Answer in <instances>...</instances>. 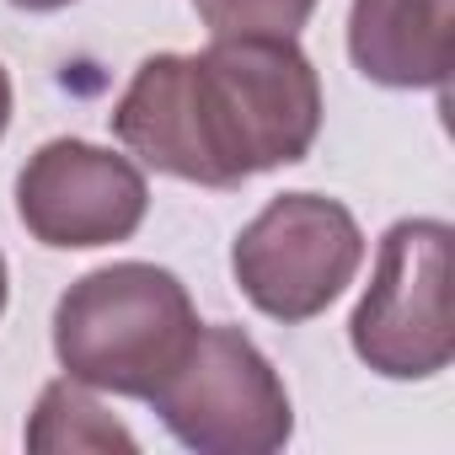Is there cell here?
Masks as SVG:
<instances>
[{"label": "cell", "instance_id": "7a4b0ae2", "mask_svg": "<svg viewBox=\"0 0 455 455\" xmlns=\"http://www.w3.org/2000/svg\"><path fill=\"white\" fill-rule=\"evenodd\" d=\"M198 332L188 284L156 263H108L54 306V359L70 380L150 402Z\"/></svg>", "mask_w": 455, "mask_h": 455}, {"label": "cell", "instance_id": "8992f818", "mask_svg": "<svg viewBox=\"0 0 455 455\" xmlns=\"http://www.w3.org/2000/svg\"><path fill=\"white\" fill-rule=\"evenodd\" d=\"M150 209L145 172L92 140H49L17 172V214L28 236L54 252H92L129 242Z\"/></svg>", "mask_w": 455, "mask_h": 455}, {"label": "cell", "instance_id": "52a82bcc", "mask_svg": "<svg viewBox=\"0 0 455 455\" xmlns=\"http://www.w3.org/2000/svg\"><path fill=\"white\" fill-rule=\"evenodd\" d=\"M348 54L391 92H444L455 70V0H354Z\"/></svg>", "mask_w": 455, "mask_h": 455}, {"label": "cell", "instance_id": "9c48e42d", "mask_svg": "<svg viewBox=\"0 0 455 455\" xmlns=\"http://www.w3.org/2000/svg\"><path fill=\"white\" fill-rule=\"evenodd\" d=\"M193 12L214 38H295L316 0H193Z\"/></svg>", "mask_w": 455, "mask_h": 455}, {"label": "cell", "instance_id": "8fae6325", "mask_svg": "<svg viewBox=\"0 0 455 455\" xmlns=\"http://www.w3.org/2000/svg\"><path fill=\"white\" fill-rule=\"evenodd\" d=\"M12 6H22V12H65L76 0H12Z\"/></svg>", "mask_w": 455, "mask_h": 455}, {"label": "cell", "instance_id": "5b68a950", "mask_svg": "<svg viewBox=\"0 0 455 455\" xmlns=\"http://www.w3.org/2000/svg\"><path fill=\"white\" fill-rule=\"evenodd\" d=\"M364 231L348 204L327 193H279L268 198L231 247L236 290L274 322L322 316L359 274Z\"/></svg>", "mask_w": 455, "mask_h": 455}, {"label": "cell", "instance_id": "ba28073f", "mask_svg": "<svg viewBox=\"0 0 455 455\" xmlns=\"http://www.w3.org/2000/svg\"><path fill=\"white\" fill-rule=\"evenodd\" d=\"M28 450H38V455H102V450L134 455L140 439L113 412H102L92 386L65 375L38 391V407L28 418Z\"/></svg>", "mask_w": 455, "mask_h": 455}, {"label": "cell", "instance_id": "277c9868", "mask_svg": "<svg viewBox=\"0 0 455 455\" xmlns=\"http://www.w3.org/2000/svg\"><path fill=\"white\" fill-rule=\"evenodd\" d=\"M150 402L161 423L198 455H274L295 434L290 391L242 327L198 322L182 364Z\"/></svg>", "mask_w": 455, "mask_h": 455}, {"label": "cell", "instance_id": "3957f363", "mask_svg": "<svg viewBox=\"0 0 455 455\" xmlns=\"http://www.w3.org/2000/svg\"><path fill=\"white\" fill-rule=\"evenodd\" d=\"M450 242L455 231L434 214L396 220L380 236L375 274L348 316L359 364L386 380H434L455 359L450 322Z\"/></svg>", "mask_w": 455, "mask_h": 455}, {"label": "cell", "instance_id": "30bf717a", "mask_svg": "<svg viewBox=\"0 0 455 455\" xmlns=\"http://www.w3.org/2000/svg\"><path fill=\"white\" fill-rule=\"evenodd\" d=\"M6 124H12V76L0 65V140H6Z\"/></svg>", "mask_w": 455, "mask_h": 455}, {"label": "cell", "instance_id": "7c38bea8", "mask_svg": "<svg viewBox=\"0 0 455 455\" xmlns=\"http://www.w3.org/2000/svg\"><path fill=\"white\" fill-rule=\"evenodd\" d=\"M6 295H12V279H6V258H0V316H6Z\"/></svg>", "mask_w": 455, "mask_h": 455}, {"label": "cell", "instance_id": "6da1fadb", "mask_svg": "<svg viewBox=\"0 0 455 455\" xmlns=\"http://www.w3.org/2000/svg\"><path fill=\"white\" fill-rule=\"evenodd\" d=\"M108 118L150 172L242 188L311 156L322 81L295 38H214L198 54H150Z\"/></svg>", "mask_w": 455, "mask_h": 455}]
</instances>
